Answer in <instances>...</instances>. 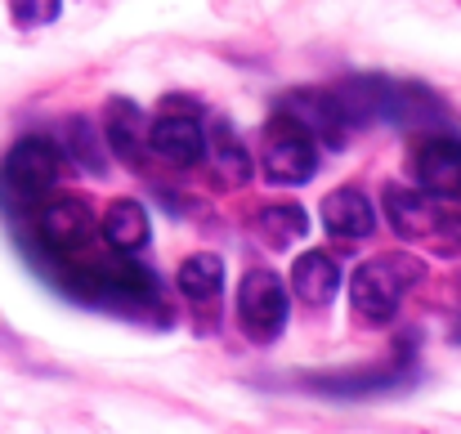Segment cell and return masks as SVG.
<instances>
[{"label":"cell","mask_w":461,"mask_h":434,"mask_svg":"<svg viewBox=\"0 0 461 434\" xmlns=\"http://www.w3.org/2000/svg\"><path fill=\"white\" fill-rule=\"evenodd\" d=\"M287 313H292V300L287 287L274 269H251L238 287V322H242V336L251 345H274L283 331H287Z\"/></svg>","instance_id":"obj_3"},{"label":"cell","mask_w":461,"mask_h":434,"mask_svg":"<svg viewBox=\"0 0 461 434\" xmlns=\"http://www.w3.org/2000/svg\"><path fill=\"white\" fill-rule=\"evenodd\" d=\"M322 229H327L331 238H345V242L372 238V229H376V211H372L367 193L354 188V184L331 188V193L322 197Z\"/></svg>","instance_id":"obj_8"},{"label":"cell","mask_w":461,"mask_h":434,"mask_svg":"<svg viewBox=\"0 0 461 434\" xmlns=\"http://www.w3.org/2000/svg\"><path fill=\"white\" fill-rule=\"evenodd\" d=\"M453 336H457V340H461V322H457V327H453Z\"/></svg>","instance_id":"obj_21"},{"label":"cell","mask_w":461,"mask_h":434,"mask_svg":"<svg viewBox=\"0 0 461 434\" xmlns=\"http://www.w3.org/2000/svg\"><path fill=\"white\" fill-rule=\"evenodd\" d=\"M149 148L170 166H197L206 157V131L197 126V117L161 113L149 131Z\"/></svg>","instance_id":"obj_10"},{"label":"cell","mask_w":461,"mask_h":434,"mask_svg":"<svg viewBox=\"0 0 461 434\" xmlns=\"http://www.w3.org/2000/svg\"><path fill=\"white\" fill-rule=\"evenodd\" d=\"M283 113L296 117L313 140H327L331 148L345 144L349 122H345V113H340V104H336L331 90H296V95L283 99Z\"/></svg>","instance_id":"obj_9"},{"label":"cell","mask_w":461,"mask_h":434,"mask_svg":"<svg viewBox=\"0 0 461 434\" xmlns=\"http://www.w3.org/2000/svg\"><path fill=\"white\" fill-rule=\"evenodd\" d=\"M36 238L54 260H68L95 238V215L81 197H54L36 211Z\"/></svg>","instance_id":"obj_5"},{"label":"cell","mask_w":461,"mask_h":434,"mask_svg":"<svg viewBox=\"0 0 461 434\" xmlns=\"http://www.w3.org/2000/svg\"><path fill=\"white\" fill-rule=\"evenodd\" d=\"M175 283H179V291L188 300H211V295H220V287H224V260L215 251H193L179 265Z\"/></svg>","instance_id":"obj_17"},{"label":"cell","mask_w":461,"mask_h":434,"mask_svg":"<svg viewBox=\"0 0 461 434\" xmlns=\"http://www.w3.org/2000/svg\"><path fill=\"white\" fill-rule=\"evenodd\" d=\"M260 170L269 184L278 188H301L318 175V140L309 135L296 117H287L283 108L269 117L265 126V144H260Z\"/></svg>","instance_id":"obj_2"},{"label":"cell","mask_w":461,"mask_h":434,"mask_svg":"<svg viewBox=\"0 0 461 434\" xmlns=\"http://www.w3.org/2000/svg\"><path fill=\"white\" fill-rule=\"evenodd\" d=\"M385 215H390V229L399 233V238H426V233H435L439 229V206L426 197V193H412V188H399V184H390L385 188Z\"/></svg>","instance_id":"obj_13"},{"label":"cell","mask_w":461,"mask_h":434,"mask_svg":"<svg viewBox=\"0 0 461 434\" xmlns=\"http://www.w3.org/2000/svg\"><path fill=\"white\" fill-rule=\"evenodd\" d=\"M256 229H260L265 247L287 251L292 242H301L309 233V215L301 202H274V206H265V211L256 215Z\"/></svg>","instance_id":"obj_15"},{"label":"cell","mask_w":461,"mask_h":434,"mask_svg":"<svg viewBox=\"0 0 461 434\" xmlns=\"http://www.w3.org/2000/svg\"><path fill=\"white\" fill-rule=\"evenodd\" d=\"M68 152H72V157L81 152V161H86V170H104V166H99L104 157L95 152V126H90L86 117H77V122L68 126Z\"/></svg>","instance_id":"obj_18"},{"label":"cell","mask_w":461,"mask_h":434,"mask_svg":"<svg viewBox=\"0 0 461 434\" xmlns=\"http://www.w3.org/2000/svg\"><path fill=\"white\" fill-rule=\"evenodd\" d=\"M149 113L126 99V95H113L108 108H104V144L113 148V157H122L126 166H140L144 161V148H149Z\"/></svg>","instance_id":"obj_6"},{"label":"cell","mask_w":461,"mask_h":434,"mask_svg":"<svg viewBox=\"0 0 461 434\" xmlns=\"http://www.w3.org/2000/svg\"><path fill=\"white\" fill-rule=\"evenodd\" d=\"M9 14H14L18 27H45V23H54L63 14V5L59 0H18Z\"/></svg>","instance_id":"obj_19"},{"label":"cell","mask_w":461,"mask_h":434,"mask_svg":"<svg viewBox=\"0 0 461 434\" xmlns=\"http://www.w3.org/2000/svg\"><path fill=\"white\" fill-rule=\"evenodd\" d=\"M292 291L301 304H313V309L331 304L340 291V265L327 251H301L292 265Z\"/></svg>","instance_id":"obj_12"},{"label":"cell","mask_w":461,"mask_h":434,"mask_svg":"<svg viewBox=\"0 0 461 434\" xmlns=\"http://www.w3.org/2000/svg\"><path fill=\"white\" fill-rule=\"evenodd\" d=\"M417 184L426 197H457L461 193V140L453 135H435L417 148L412 157Z\"/></svg>","instance_id":"obj_7"},{"label":"cell","mask_w":461,"mask_h":434,"mask_svg":"<svg viewBox=\"0 0 461 434\" xmlns=\"http://www.w3.org/2000/svg\"><path fill=\"white\" fill-rule=\"evenodd\" d=\"M211 157H215V170H220L224 184H247V179L256 175V157L238 140V131L224 126V122L211 131Z\"/></svg>","instance_id":"obj_16"},{"label":"cell","mask_w":461,"mask_h":434,"mask_svg":"<svg viewBox=\"0 0 461 434\" xmlns=\"http://www.w3.org/2000/svg\"><path fill=\"white\" fill-rule=\"evenodd\" d=\"M426 274V265L408 251H381L372 260H363L354 274H349V304H354V318L367 322V327H385L399 318V304L408 287H417Z\"/></svg>","instance_id":"obj_1"},{"label":"cell","mask_w":461,"mask_h":434,"mask_svg":"<svg viewBox=\"0 0 461 434\" xmlns=\"http://www.w3.org/2000/svg\"><path fill=\"white\" fill-rule=\"evenodd\" d=\"M149 238H153V224H149V211H144V202H135V197H117L108 211H104V242L117 251V256H140L144 247H149Z\"/></svg>","instance_id":"obj_11"},{"label":"cell","mask_w":461,"mask_h":434,"mask_svg":"<svg viewBox=\"0 0 461 434\" xmlns=\"http://www.w3.org/2000/svg\"><path fill=\"white\" fill-rule=\"evenodd\" d=\"M59 170H63V152H59L54 140L23 135L18 144L5 152V166H0V179L9 188V206H27L41 193H50L54 179H59Z\"/></svg>","instance_id":"obj_4"},{"label":"cell","mask_w":461,"mask_h":434,"mask_svg":"<svg viewBox=\"0 0 461 434\" xmlns=\"http://www.w3.org/2000/svg\"><path fill=\"white\" fill-rule=\"evenodd\" d=\"M408 376H412V363H408V354H403V358H399L394 367H385V372H367V376H327V381H313L309 390L331 394V399H372V394H390V390L408 385Z\"/></svg>","instance_id":"obj_14"},{"label":"cell","mask_w":461,"mask_h":434,"mask_svg":"<svg viewBox=\"0 0 461 434\" xmlns=\"http://www.w3.org/2000/svg\"><path fill=\"white\" fill-rule=\"evenodd\" d=\"M439 233H444L453 247H461V211H457V215H444V220H439Z\"/></svg>","instance_id":"obj_20"}]
</instances>
